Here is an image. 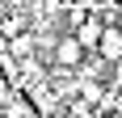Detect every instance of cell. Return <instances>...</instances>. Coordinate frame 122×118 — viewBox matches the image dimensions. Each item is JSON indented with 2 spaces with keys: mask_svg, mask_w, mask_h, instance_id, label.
Instances as JSON below:
<instances>
[{
  "mask_svg": "<svg viewBox=\"0 0 122 118\" xmlns=\"http://www.w3.org/2000/svg\"><path fill=\"white\" fill-rule=\"evenodd\" d=\"M80 59H84V47H80V38H76V34L59 38V47H55V63H59V68H80Z\"/></svg>",
  "mask_w": 122,
  "mask_h": 118,
  "instance_id": "obj_1",
  "label": "cell"
},
{
  "mask_svg": "<svg viewBox=\"0 0 122 118\" xmlns=\"http://www.w3.org/2000/svg\"><path fill=\"white\" fill-rule=\"evenodd\" d=\"M101 59H110V63L122 59V34L114 25H105V34H101Z\"/></svg>",
  "mask_w": 122,
  "mask_h": 118,
  "instance_id": "obj_2",
  "label": "cell"
},
{
  "mask_svg": "<svg viewBox=\"0 0 122 118\" xmlns=\"http://www.w3.org/2000/svg\"><path fill=\"white\" fill-rule=\"evenodd\" d=\"M101 34H105V25H97V21H84L80 30H76V38H80V47H101Z\"/></svg>",
  "mask_w": 122,
  "mask_h": 118,
  "instance_id": "obj_3",
  "label": "cell"
},
{
  "mask_svg": "<svg viewBox=\"0 0 122 118\" xmlns=\"http://www.w3.org/2000/svg\"><path fill=\"white\" fill-rule=\"evenodd\" d=\"M118 80H122V59H118Z\"/></svg>",
  "mask_w": 122,
  "mask_h": 118,
  "instance_id": "obj_4",
  "label": "cell"
}]
</instances>
